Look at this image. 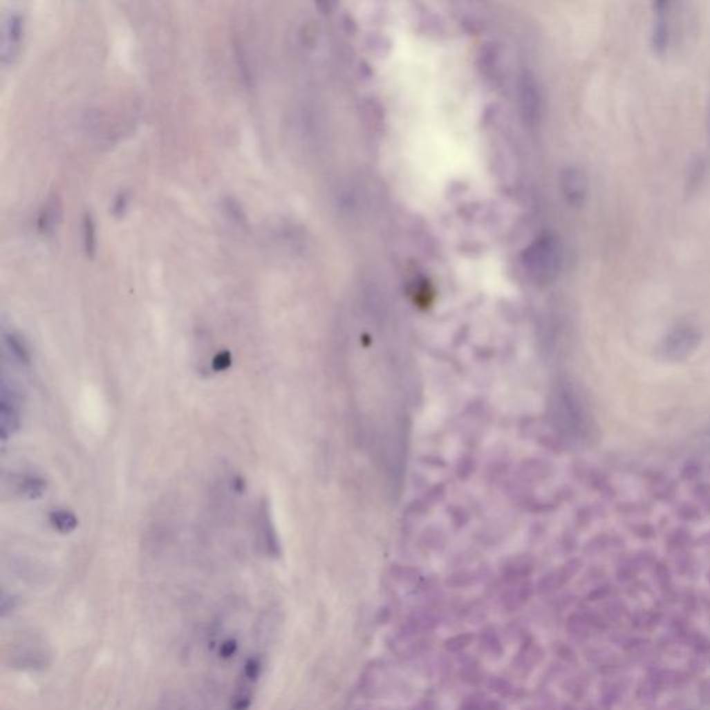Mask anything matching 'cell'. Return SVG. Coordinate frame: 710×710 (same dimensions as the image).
Here are the masks:
<instances>
[{"mask_svg":"<svg viewBox=\"0 0 710 710\" xmlns=\"http://www.w3.org/2000/svg\"><path fill=\"white\" fill-rule=\"evenodd\" d=\"M523 267L527 275L537 283H550L561 272L562 249L558 239L552 234H543L537 238L522 256Z\"/></svg>","mask_w":710,"mask_h":710,"instance_id":"1","label":"cell"},{"mask_svg":"<svg viewBox=\"0 0 710 710\" xmlns=\"http://www.w3.org/2000/svg\"><path fill=\"white\" fill-rule=\"evenodd\" d=\"M264 673V657L261 653H252L245 660L239 678L236 681L232 698L230 710H250L254 702L256 689Z\"/></svg>","mask_w":710,"mask_h":710,"instance_id":"2","label":"cell"},{"mask_svg":"<svg viewBox=\"0 0 710 710\" xmlns=\"http://www.w3.org/2000/svg\"><path fill=\"white\" fill-rule=\"evenodd\" d=\"M24 37V16L20 12L12 10L3 19L2 27V63L10 64L16 60Z\"/></svg>","mask_w":710,"mask_h":710,"instance_id":"3","label":"cell"},{"mask_svg":"<svg viewBox=\"0 0 710 710\" xmlns=\"http://www.w3.org/2000/svg\"><path fill=\"white\" fill-rule=\"evenodd\" d=\"M699 344V335L691 326L675 328L664 342V354L667 358L680 361L689 357Z\"/></svg>","mask_w":710,"mask_h":710,"instance_id":"4","label":"cell"},{"mask_svg":"<svg viewBox=\"0 0 710 710\" xmlns=\"http://www.w3.org/2000/svg\"><path fill=\"white\" fill-rule=\"evenodd\" d=\"M671 3L657 2L653 5V24H652V46L657 55H664L671 41Z\"/></svg>","mask_w":710,"mask_h":710,"instance_id":"5","label":"cell"},{"mask_svg":"<svg viewBox=\"0 0 710 710\" xmlns=\"http://www.w3.org/2000/svg\"><path fill=\"white\" fill-rule=\"evenodd\" d=\"M561 190L565 200L574 207H580L588 193V180L583 169L568 167L561 174Z\"/></svg>","mask_w":710,"mask_h":710,"instance_id":"6","label":"cell"},{"mask_svg":"<svg viewBox=\"0 0 710 710\" xmlns=\"http://www.w3.org/2000/svg\"><path fill=\"white\" fill-rule=\"evenodd\" d=\"M518 99L522 117L526 122L534 124L540 113V95L536 81L529 74L521 77L518 86Z\"/></svg>","mask_w":710,"mask_h":710,"instance_id":"7","label":"cell"},{"mask_svg":"<svg viewBox=\"0 0 710 710\" xmlns=\"http://www.w3.org/2000/svg\"><path fill=\"white\" fill-rule=\"evenodd\" d=\"M2 437L6 440L10 434H13L20 426V398L15 389H9L8 384H3L2 391Z\"/></svg>","mask_w":710,"mask_h":710,"instance_id":"8","label":"cell"},{"mask_svg":"<svg viewBox=\"0 0 710 710\" xmlns=\"http://www.w3.org/2000/svg\"><path fill=\"white\" fill-rule=\"evenodd\" d=\"M60 212H62L60 203L56 198L49 200L44 205V208L41 209V212L38 215V219H37L38 230L44 234L50 233L55 229L57 221L60 219Z\"/></svg>","mask_w":710,"mask_h":710,"instance_id":"9","label":"cell"},{"mask_svg":"<svg viewBox=\"0 0 710 710\" xmlns=\"http://www.w3.org/2000/svg\"><path fill=\"white\" fill-rule=\"evenodd\" d=\"M82 242L84 252L86 257L93 259L97 250V234H96V223L91 212H86L82 218Z\"/></svg>","mask_w":710,"mask_h":710,"instance_id":"10","label":"cell"},{"mask_svg":"<svg viewBox=\"0 0 710 710\" xmlns=\"http://www.w3.org/2000/svg\"><path fill=\"white\" fill-rule=\"evenodd\" d=\"M704 175H706V161L703 157H696L693 158L689 165H688V171H686V190L688 191H693L696 190L702 180L704 179Z\"/></svg>","mask_w":710,"mask_h":710,"instance_id":"11","label":"cell"},{"mask_svg":"<svg viewBox=\"0 0 710 710\" xmlns=\"http://www.w3.org/2000/svg\"><path fill=\"white\" fill-rule=\"evenodd\" d=\"M50 521H52V525L55 526V529H57L62 533H70L78 525V521H77L75 515L68 512V511H56V512H53L50 515Z\"/></svg>","mask_w":710,"mask_h":710,"instance_id":"12","label":"cell"},{"mask_svg":"<svg viewBox=\"0 0 710 710\" xmlns=\"http://www.w3.org/2000/svg\"><path fill=\"white\" fill-rule=\"evenodd\" d=\"M44 490H45V482L38 478H27L21 483V492L24 493V496H27L30 498H37V497L42 496Z\"/></svg>","mask_w":710,"mask_h":710,"instance_id":"13","label":"cell"},{"mask_svg":"<svg viewBox=\"0 0 710 710\" xmlns=\"http://www.w3.org/2000/svg\"><path fill=\"white\" fill-rule=\"evenodd\" d=\"M8 344H9V348L10 351L13 353L15 358H17L20 362H28V353L26 350V347L23 346L21 340L19 337H16L15 335H10L8 339Z\"/></svg>","mask_w":710,"mask_h":710,"instance_id":"14","label":"cell"},{"mask_svg":"<svg viewBox=\"0 0 710 710\" xmlns=\"http://www.w3.org/2000/svg\"><path fill=\"white\" fill-rule=\"evenodd\" d=\"M129 205V194L128 191H120L115 194L111 204V214L115 216H122Z\"/></svg>","mask_w":710,"mask_h":710,"instance_id":"15","label":"cell"},{"mask_svg":"<svg viewBox=\"0 0 710 710\" xmlns=\"http://www.w3.org/2000/svg\"><path fill=\"white\" fill-rule=\"evenodd\" d=\"M238 646H239V645H238V641H236L234 638H227V639H225V641L219 645V649H218L219 656H221L222 659H225V660L230 659L236 652H238Z\"/></svg>","mask_w":710,"mask_h":710,"instance_id":"16","label":"cell"},{"mask_svg":"<svg viewBox=\"0 0 710 710\" xmlns=\"http://www.w3.org/2000/svg\"><path fill=\"white\" fill-rule=\"evenodd\" d=\"M229 362H230V358H229L227 353H225V354H222V353H221V354L215 358L214 365H215V369H218V371H219V369H225V368L229 365Z\"/></svg>","mask_w":710,"mask_h":710,"instance_id":"17","label":"cell"},{"mask_svg":"<svg viewBox=\"0 0 710 710\" xmlns=\"http://www.w3.org/2000/svg\"><path fill=\"white\" fill-rule=\"evenodd\" d=\"M709 120H707V125H709V136H710V106H709Z\"/></svg>","mask_w":710,"mask_h":710,"instance_id":"18","label":"cell"}]
</instances>
